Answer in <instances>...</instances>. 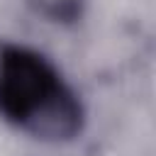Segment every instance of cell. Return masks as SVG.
Masks as SVG:
<instances>
[{"instance_id":"cell-2","label":"cell","mask_w":156,"mask_h":156,"mask_svg":"<svg viewBox=\"0 0 156 156\" xmlns=\"http://www.w3.org/2000/svg\"><path fill=\"white\" fill-rule=\"evenodd\" d=\"M0 44H2V39H0Z\"/></svg>"},{"instance_id":"cell-1","label":"cell","mask_w":156,"mask_h":156,"mask_svg":"<svg viewBox=\"0 0 156 156\" xmlns=\"http://www.w3.org/2000/svg\"><path fill=\"white\" fill-rule=\"evenodd\" d=\"M0 117L41 141H71L85 127V105L41 51L0 44Z\"/></svg>"}]
</instances>
